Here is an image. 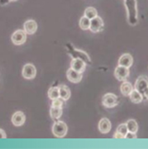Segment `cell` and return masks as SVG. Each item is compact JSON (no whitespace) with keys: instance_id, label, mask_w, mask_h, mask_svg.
<instances>
[{"instance_id":"cell-1","label":"cell","mask_w":148,"mask_h":149,"mask_svg":"<svg viewBox=\"0 0 148 149\" xmlns=\"http://www.w3.org/2000/svg\"><path fill=\"white\" fill-rule=\"evenodd\" d=\"M127 10L128 22L131 26H135L138 22V12L137 8V0H124Z\"/></svg>"},{"instance_id":"cell-2","label":"cell","mask_w":148,"mask_h":149,"mask_svg":"<svg viewBox=\"0 0 148 149\" xmlns=\"http://www.w3.org/2000/svg\"><path fill=\"white\" fill-rule=\"evenodd\" d=\"M66 47H67V50H68V52L70 54V56L72 57V59H81L86 63L91 64V59H90V57L88 56V55L86 52L76 49L71 44H67Z\"/></svg>"},{"instance_id":"cell-3","label":"cell","mask_w":148,"mask_h":149,"mask_svg":"<svg viewBox=\"0 0 148 149\" xmlns=\"http://www.w3.org/2000/svg\"><path fill=\"white\" fill-rule=\"evenodd\" d=\"M52 131L56 138H63L68 132V126L64 121H56L53 125Z\"/></svg>"},{"instance_id":"cell-4","label":"cell","mask_w":148,"mask_h":149,"mask_svg":"<svg viewBox=\"0 0 148 149\" xmlns=\"http://www.w3.org/2000/svg\"><path fill=\"white\" fill-rule=\"evenodd\" d=\"M103 105L106 108H113L118 104V98L117 96L113 93H107L103 97L102 99Z\"/></svg>"},{"instance_id":"cell-5","label":"cell","mask_w":148,"mask_h":149,"mask_svg":"<svg viewBox=\"0 0 148 149\" xmlns=\"http://www.w3.org/2000/svg\"><path fill=\"white\" fill-rule=\"evenodd\" d=\"M27 38V33L24 31V30H18L16 31H15L12 34L11 37V40L12 42L16 45V46H20L25 43Z\"/></svg>"},{"instance_id":"cell-6","label":"cell","mask_w":148,"mask_h":149,"mask_svg":"<svg viewBox=\"0 0 148 149\" xmlns=\"http://www.w3.org/2000/svg\"><path fill=\"white\" fill-rule=\"evenodd\" d=\"M104 21L101 17L98 15L94 17L93 19L90 20V27L89 31H91L93 33H97L100 32L104 30Z\"/></svg>"},{"instance_id":"cell-7","label":"cell","mask_w":148,"mask_h":149,"mask_svg":"<svg viewBox=\"0 0 148 149\" xmlns=\"http://www.w3.org/2000/svg\"><path fill=\"white\" fill-rule=\"evenodd\" d=\"M36 67L31 63H26L22 68V76L27 79H33L36 77Z\"/></svg>"},{"instance_id":"cell-8","label":"cell","mask_w":148,"mask_h":149,"mask_svg":"<svg viewBox=\"0 0 148 149\" xmlns=\"http://www.w3.org/2000/svg\"><path fill=\"white\" fill-rule=\"evenodd\" d=\"M129 75V70L127 67L118 65L114 71V76L119 81H125Z\"/></svg>"},{"instance_id":"cell-9","label":"cell","mask_w":148,"mask_h":149,"mask_svg":"<svg viewBox=\"0 0 148 149\" xmlns=\"http://www.w3.org/2000/svg\"><path fill=\"white\" fill-rule=\"evenodd\" d=\"M148 87V77L146 76H140L137 79L135 83V89L140 92L142 95L145 89Z\"/></svg>"},{"instance_id":"cell-10","label":"cell","mask_w":148,"mask_h":149,"mask_svg":"<svg viewBox=\"0 0 148 149\" xmlns=\"http://www.w3.org/2000/svg\"><path fill=\"white\" fill-rule=\"evenodd\" d=\"M66 75H67V79H68V80L72 83H79L82 79V73L79 72L77 71H74L72 68H70L68 71H67Z\"/></svg>"},{"instance_id":"cell-11","label":"cell","mask_w":148,"mask_h":149,"mask_svg":"<svg viewBox=\"0 0 148 149\" xmlns=\"http://www.w3.org/2000/svg\"><path fill=\"white\" fill-rule=\"evenodd\" d=\"M25 120H26V117H25L24 113L21 111H18L13 114L12 123L16 127H19V126H22L24 124Z\"/></svg>"},{"instance_id":"cell-12","label":"cell","mask_w":148,"mask_h":149,"mask_svg":"<svg viewBox=\"0 0 148 149\" xmlns=\"http://www.w3.org/2000/svg\"><path fill=\"white\" fill-rule=\"evenodd\" d=\"M23 29H24V31L27 34L32 35L38 30V24H37L36 21H34V20H28V21H26L24 22Z\"/></svg>"},{"instance_id":"cell-13","label":"cell","mask_w":148,"mask_h":149,"mask_svg":"<svg viewBox=\"0 0 148 149\" xmlns=\"http://www.w3.org/2000/svg\"><path fill=\"white\" fill-rule=\"evenodd\" d=\"M98 129H99V131L103 134L109 133L112 129V123L109 120V119H107V118L101 119L98 123Z\"/></svg>"},{"instance_id":"cell-14","label":"cell","mask_w":148,"mask_h":149,"mask_svg":"<svg viewBox=\"0 0 148 149\" xmlns=\"http://www.w3.org/2000/svg\"><path fill=\"white\" fill-rule=\"evenodd\" d=\"M86 63L81 59H72L71 63V68L74 71L83 73L86 70Z\"/></svg>"},{"instance_id":"cell-15","label":"cell","mask_w":148,"mask_h":149,"mask_svg":"<svg viewBox=\"0 0 148 149\" xmlns=\"http://www.w3.org/2000/svg\"><path fill=\"white\" fill-rule=\"evenodd\" d=\"M118 63H119V65L120 66H124V67H127V68H129L133 64V57L129 54H124V55H122L120 57Z\"/></svg>"},{"instance_id":"cell-16","label":"cell","mask_w":148,"mask_h":149,"mask_svg":"<svg viewBox=\"0 0 148 149\" xmlns=\"http://www.w3.org/2000/svg\"><path fill=\"white\" fill-rule=\"evenodd\" d=\"M58 88L60 92V97L64 101L69 100V98L71 97V90L69 87H67L66 85H59Z\"/></svg>"},{"instance_id":"cell-17","label":"cell","mask_w":148,"mask_h":149,"mask_svg":"<svg viewBox=\"0 0 148 149\" xmlns=\"http://www.w3.org/2000/svg\"><path fill=\"white\" fill-rule=\"evenodd\" d=\"M133 89L134 88H133V86L131 85V83L126 80L123 81V83L122 84V86H120V92H122V94L125 97H129Z\"/></svg>"},{"instance_id":"cell-18","label":"cell","mask_w":148,"mask_h":149,"mask_svg":"<svg viewBox=\"0 0 148 149\" xmlns=\"http://www.w3.org/2000/svg\"><path fill=\"white\" fill-rule=\"evenodd\" d=\"M129 97L134 104H139L143 101V95L136 89H133Z\"/></svg>"},{"instance_id":"cell-19","label":"cell","mask_w":148,"mask_h":149,"mask_svg":"<svg viewBox=\"0 0 148 149\" xmlns=\"http://www.w3.org/2000/svg\"><path fill=\"white\" fill-rule=\"evenodd\" d=\"M126 125L128 127V130L129 132H132V133H137L138 130V123L135 120H129L127 123H126Z\"/></svg>"},{"instance_id":"cell-20","label":"cell","mask_w":148,"mask_h":149,"mask_svg":"<svg viewBox=\"0 0 148 149\" xmlns=\"http://www.w3.org/2000/svg\"><path fill=\"white\" fill-rule=\"evenodd\" d=\"M63 115V108L52 107L50 108V116L54 120H57Z\"/></svg>"},{"instance_id":"cell-21","label":"cell","mask_w":148,"mask_h":149,"mask_svg":"<svg viewBox=\"0 0 148 149\" xmlns=\"http://www.w3.org/2000/svg\"><path fill=\"white\" fill-rule=\"evenodd\" d=\"M48 97L51 100L60 97V92L58 87H51L48 90Z\"/></svg>"},{"instance_id":"cell-22","label":"cell","mask_w":148,"mask_h":149,"mask_svg":"<svg viewBox=\"0 0 148 149\" xmlns=\"http://www.w3.org/2000/svg\"><path fill=\"white\" fill-rule=\"evenodd\" d=\"M84 16H86L88 19H93L94 17L97 16V11L95 7L89 6L88 8H86L85 12H84Z\"/></svg>"},{"instance_id":"cell-23","label":"cell","mask_w":148,"mask_h":149,"mask_svg":"<svg viewBox=\"0 0 148 149\" xmlns=\"http://www.w3.org/2000/svg\"><path fill=\"white\" fill-rule=\"evenodd\" d=\"M79 27L80 29L83 31H87L89 30L90 27V19L87 18L86 16H82L79 20Z\"/></svg>"},{"instance_id":"cell-24","label":"cell","mask_w":148,"mask_h":149,"mask_svg":"<svg viewBox=\"0 0 148 149\" xmlns=\"http://www.w3.org/2000/svg\"><path fill=\"white\" fill-rule=\"evenodd\" d=\"M63 99H62L61 97L56 98V99H54L52 100V104L51 106L52 107H56V108H63Z\"/></svg>"},{"instance_id":"cell-25","label":"cell","mask_w":148,"mask_h":149,"mask_svg":"<svg viewBox=\"0 0 148 149\" xmlns=\"http://www.w3.org/2000/svg\"><path fill=\"white\" fill-rule=\"evenodd\" d=\"M116 131H117V132H120V134H122L123 136L125 137V136H126V134L129 132V130H128V127H127L126 123H122V124H120V125L118 126V128H117Z\"/></svg>"},{"instance_id":"cell-26","label":"cell","mask_w":148,"mask_h":149,"mask_svg":"<svg viewBox=\"0 0 148 149\" xmlns=\"http://www.w3.org/2000/svg\"><path fill=\"white\" fill-rule=\"evenodd\" d=\"M125 139H137V135L136 133H132V132H128L125 136Z\"/></svg>"},{"instance_id":"cell-27","label":"cell","mask_w":148,"mask_h":149,"mask_svg":"<svg viewBox=\"0 0 148 149\" xmlns=\"http://www.w3.org/2000/svg\"><path fill=\"white\" fill-rule=\"evenodd\" d=\"M113 138H114V139H125V137L123 136L122 134H120V132H117V131L115 132Z\"/></svg>"},{"instance_id":"cell-28","label":"cell","mask_w":148,"mask_h":149,"mask_svg":"<svg viewBox=\"0 0 148 149\" xmlns=\"http://www.w3.org/2000/svg\"><path fill=\"white\" fill-rule=\"evenodd\" d=\"M0 139H6V132H5V130H2V129H0Z\"/></svg>"},{"instance_id":"cell-29","label":"cell","mask_w":148,"mask_h":149,"mask_svg":"<svg viewBox=\"0 0 148 149\" xmlns=\"http://www.w3.org/2000/svg\"><path fill=\"white\" fill-rule=\"evenodd\" d=\"M143 95L145 96V97L146 98V99H148V87L145 89V91H144V93H143Z\"/></svg>"},{"instance_id":"cell-30","label":"cell","mask_w":148,"mask_h":149,"mask_svg":"<svg viewBox=\"0 0 148 149\" xmlns=\"http://www.w3.org/2000/svg\"><path fill=\"white\" fill-rule=\"evenodd\" d=\"M9 2H10L9 0H0V4H1L2 6H5V5H6Z\"/></svg>"},{"instance_id":"cell-31","label":"cell","mask_w":148,"mask_h":149,"mask_svg":"<svg viewBox=\"0 0 148 149\" xmlns=\"http://www.w3.org/2000/svg\"><path fill=\"white\" fill-rule=\"evenodd\" d=\"M10 2H13V1H16V0H9Z\"/></svg>"}]
</instances>
